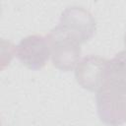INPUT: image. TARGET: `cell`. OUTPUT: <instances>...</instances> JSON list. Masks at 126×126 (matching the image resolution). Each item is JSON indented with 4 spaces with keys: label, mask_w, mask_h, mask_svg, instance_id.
<instances>
[{
    "label": "cell",
    "mask_w": 126,
    "mask_h": 126,
    "mask_svg": "<svg viewBox=\"0 0 126 126\" xmlns=\"http://www.w3.org/2000/svg\"><path fill=\"white\" fill-rule=\"evenodd\" d=\"M57 27L82 44L94 36L96 22L87 9L81 6H70L61 13Z\"/></svg>",
    "instance_id": "obj_2"
},
{
    "label": "cell",
    "mask_w": 126,
    "mask_h": 126,
    "mask_svg": "<svg viewBox=\"0 0 126 126\" xmlns=\"http://www.w3.org/2000/svg\"><path fill=\"white\" fill-rule=\"evenodd\" d=\"M99 119L106 125L119 126L126 122V92L104 86L96 92Z\"/></svg>",
    "instance_id": "obj_3"
},
{
    "label": "cell",
    "mask_w": 126,
    "mask_h": 126,
    "mask_svg": "<svg viewBox=\"0 0 126 126\" xmlns=\"http://www.w3.org/2000/svg\"><path fill=\"white\" fill-rule=\"evenodd\" d=\"M104 86L126 92V50L116 53L112 59L108 60Z\"/></svg>",
    "instance_id": "obj_6"
},
{
    "label": "cell",
    "mask_w": 126,
    "mask_h": 126,
    "mask_svg": "<svg viewBox=\"0 0 126 126\" xmlns=\"http://www.w3.org/2000/svg\"><path fill=\"white\" fill-rule=\"evenodd\" d=\"M46 38L50 45L53 65L61 71H71L76 68L80 61L81 43L67 35L57 26L49 32Z\"/></svg>",
    "instance_id": "obj_1"
},
{
    "label": "cell",
    "mask_w": 126,
    "mask_h": 126,
    "mask_svg": "<svg viewBox=\"0 0 126 126\" xmlns=\"http://www.w3.org/2000/svg\"><path fill=\"white\" fill-rule=\"evenodd\" d=\"M108 60L97 55L84 57L75 68L77 83L91 92H98L105 84V71Z\"/></svg>",
    "instance_id": "obj_5"
},
{
    "label": "cell",
    "mask_w": 126,
    "mask_h": 126,
    "mask_svg": "<svg viewBox=\"0 0 126 126\" xmlns=\"http://www.w3.org/2000/svg\"><path fill=\"white\" fill-rule=\"evenodd\" d=\"M124 45H125V48H126V32H125V34H124Z\"/></svg>",
    "instance_id": "obj_7"
},
{
    "label": "cell",
    "mask_w": 126,
    "mask_h": 126,
    "mask_svg": "<svg viewBox=\"0 0 126 126\" xmlns=\"http://www.w3.org/2000/svg\"><path fill=\"white\" fill-rule=\"evenodd\" d=\"M16 56L29 69H41L50 57V45L46 36L32 34L24 37L16 46Z\"/></svg>",
    "instance_id": "obj_4"
}]
</instances>
